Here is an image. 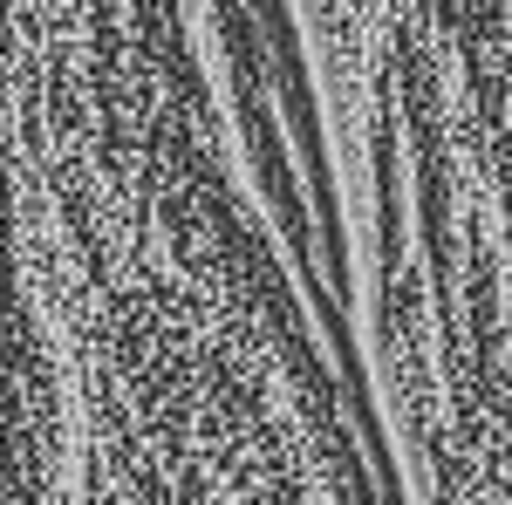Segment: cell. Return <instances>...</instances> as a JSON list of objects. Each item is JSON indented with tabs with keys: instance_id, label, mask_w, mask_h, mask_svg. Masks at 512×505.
Segmentation results:
<instances>
[]
</instances>
